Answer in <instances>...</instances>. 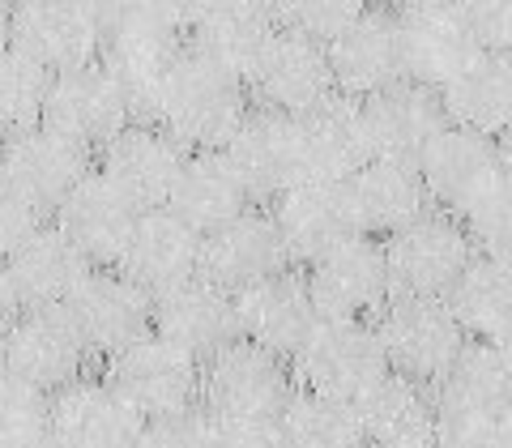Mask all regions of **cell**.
I'll list each match as a JSON object with an SVG mask.
<instances>
[{
  "mask_svg": "<svg viewBox=\"0 0 512 448\" xmlns=\"http://www.w3.org/2000/svg\"><path fill=\"white\" fill-rule=\"evenodd\" d=\"M188 52L180 5H111L103 9V64L133 99L137 120L154 116V99Z\"/></svg>",
  "mask_w": 512,
  "mask_h": 448,
  "instance_id": "1",
  "label": "cell"
},
{
  "mask_svg": "<svg viewBox=\"0 0 512 448\" xmlns=\"http://www.w3.org/2000/svg\"><path fill=\"white\" fill-rule=\"evenodd\" d=\"M252 111V94L231 73L184 52L154 99V124L180 141L188 154H222Z\"/></svg>",
  "mask_w": 512,
  "mask_h": 448,
  "instance_id": "2",
  "label": "cell"
},
{
  "mask_svg": "<svg viewBox=\"0 0 512 448\" xmlns=\"http://www.w3.org/2000/svg\"><path fill=\"white\" fill-rule=\"evenodd\" d=\"M295 397L291 363L235 338L201 367V410L222 427H265Z\"/></svg>",
  "mask_w": 512,
  "mask_h": 448,
  "instance_id": "3",
  "label": "cell"
},
{
  "mask_svg": "<svg viewBox=\"0 0 512 448\" xmlns=\"http://www.w3.org/2000/svg\"><path fill=\"white\" fill-rule=\"evenodd\" d=\"M384 363L393 376H406L414 384H436L448 376V367L461 359L470 346L461 320L448 308V299H414V295H393L389 308L372 320Z\"/></svg>",
  "mask_w": 512,
  "mask_h": 448,
  "instance_id": "4",
  "label": "cell"
},
{
  "mask_svg": "<svg viewBox=\"0 0 512 448\" xmlns=\"http://www.w3.org/2000/svg\"><path fill=\"white\" fill-rule=\"evenodd\" d=\"M201 359L184 346L158 338L150 329L146 338L124 346L103 367V380L116 389L141 419H163V414L197 410L201 402Z\"/></svg>",
  "mask_w": 512,
  "mask_h": 448,
  "instance_id": "5",
  "label": "cell"
},
{
  "mask_svg": "<svg viewBox=\"0 0 512 448\" xmlns=\"http://www.w3.org/2000/svg\"><path fill=\"white\" fill-rule=\"evenodd\" d=\"M474 239L466 222L440 210H427L406 231L384 239V261H389L393 295L414 299H448L461 274L474 261Z\"/></svg>",
  "mask_w": 512,
  "mask_h": 448,
  "instance_id": "6",
  "label": "cell"
},
{
  "mask_svg": "<svg viewBox=\"0 0 512 448\" xmlns=\"http://www.w3.org/2000/svg\"><path fill=\"white\" fill-rule=\"evenodd\" d=\"M90 346L64 308H22L0 329V372L35 384L47 397L90 376Z\"/></svg>",
  "mask_w": 512,
  "mask_h": 448,
  "instance_id": "7",
  "label": "cell"
},
{
  "mask_svg": "<svg viewBox=\"0 0 512 448\" xmlns=\"http://www.w3.org/2000/svg\"><path fill=\"white\" fill-rule=\"evenodd\" d=\"M389 372L384 350L372 325L363 320H320L312 329V338L299 346V355L291 359L295 389L333 397V402H350L372 389V384Z\"/></svg>",
  "mask_w": 512,
  "mask_h": 448,
  "instance_id": "8",
  "label": "cell"
},
{
  "mask_svg": "<svg viewBox=\"0 0 512 448\" xmlns=\"http://www.w3.org/2000/svg\"><path fill=\"white\" fill-rule=\"evenodd\" d=\"M13 52L39 64L47 77L77 73L103 56V5L30 0L13 5Z\"/></svg>",
  "mask_w": 512,
  "mask_h": 448,
  "instance_id": "9",
  "label": "cell"
},
{
  "mask_svg": "<svg viewBox=\"0 0 512 448\" xmlns=\"http://www.w3.org/2000/svg\"><path fill=\"white\" fill-rule=\"evenodd\" d=\"M303 282H308L320 320H363V325H372L393 299L384 244L367 235L320 256L316 265L303 269Z\"/></svg>",
  "mask_w": 512,
  "mask_h": 448,
  "instance_id": "10",
  "label": "cell"
},
{
  "mask_svg": "<svg viewBox=\"0 0 512 448\" xmlns=\"http://www.w3.org/2000/svg\"><path fill=\"white\" fill-rule=\"evenodd\" d=\"M90 171H94V154L82 150L77 141L52 133L47 124L26 128V133H9L5 150H0V184L18 192L30 210H39L47 222Z\"/></svg>",
  "mask_w": 512,
  "mask_h": 448,
  "instance_id": "11",
  "label": "cell"
},
{
  "mask_svg": "<svg viewBox=\"0 0 512 448\" xmlns=\"http://www.w3.org/2000/svg\"><path fill=\"white\" fill-rule=\"evenodd\" d=\"M397 39H402V69L406 82L440 90L478 56L470 35L466 5L448 0H414V5H393Z\"/></svg>",
  "mask_w": 512,
  "mask_h": 448,
  "instance_id": "12",
  "label": "cell"
},
{
  "mask_svg": "<svg viewBox=\"0 0 512 448\" xmlns=\"http://www.w3.org/2000/svg\"><path fill=\"white\" fill-rule=\"evenodd\" d=\"M137 120L133 99L128 90L116 82V73L107 64H86L77 73L52 77V94H47V111L43 124L52 133L77 141L82 150L99 154L111 137H120L128 124Z\"/></svg>",
  "mask_w": 512,
  "mask_h": 448,
  "instance_id": "13",
  "label": "cell"
},
{
  "mask_svg": "<svg viewBox=\"0 0 512 448\" xmlns=\"http://www.w3.org/2000/svg\"><path fill=\"white\" fill-rule=\"evenodd\" d=\"M248 94H252V107L278 111L286 120H308L312 111H320L338 94L333 90L329 52L308 35L278 26L274 43H269V52L261 56L248 82Z\"/></svg>",
  "mask_w": 512,
  "mask_h": 448,
  "instance_id": "14",
  "label": "cell"
},
{
  "mask_svg": "<svg viewBox=\"0 0 512 448\" xmlns=\"http://www.w3.org/2000/svg\"><path fill=\"white\" fill-rule=\"evenodd\" d=\"M184 163H188V150L154 120H133L120 137H111L107 146L94 154V171L107 175L141 214L167 210Z\"/></svg>",
  "mask_w": 512,
  "mask_h": 448,
  "instance_id": "15",
  "label": "cell"
},
{
  "mask_svg": "<svg viewBox=\"0 0 512 448\" xmlns=\"http://www.w3.org/2000/svg\"><path fill=\"white\" fill-rule=\"evenodd\" d=\"M414 167H419L427 184L431 210L453 214V218H466L508 171L500 141L466 133V128H453V124L431 141L427 154Z\"/></svg>",
  "mask_w": 512,
  "mask_h": 448,
  "instance_id": "16",
  "label": "cell"
},
{
  "mask_svg": "<svg viewBox=\"0 0 512 448\" xmlns=\"http://www.w3.org/2000/svg\"><path fill=\"white\" fill-rule=\"evenodd\" d=\"M222 154H227V163L244 180L252 205H274L282 192L308 184L299 120H286L278 111L252 107Z\"/></svg>",
  "mask_w": 512,
  "mask_h": 448,
  "instance_id": "17",
  "label": "cell"
},
{
  "mask_svg": "<svg viewBox=\"0 0 512 448\" xmlns=\"http://www.w3.org/2000/svg\"><path fill=\"white\" fill-rule=\"evenodd\" d=\"M137 218H141L137 205L128 201L107 175L90 171L52 214V227L69 239L94 269H120L128 239L137 231Z\"/></svg>",
  "mask_w": 512,
  "mask_h": 448,
  "instance_id": "18",
  "label": "cell"
},
{
  "mask_svg": "<svg viewBox=\"0 0 512 448\" xmlns=\"http://www.w3.org/2000/svg\"><path fill=\"white\" fill-rule=\"evenodd\" d=\"M64 312L73 316L90 355H99L103 363L154 329V295H146L120 269H90V278Z\"/></svg>",
  "mask_w": 512,
  "mask_h": 448,
  "instance_id": "19",
  "label": "cell"
},
{
  "mask_svg": "<svg viewBox=\"0 0 512 448\" xmlns=\"http://www.w3.org/2000/svg\"><path fill=\"white\" fill-rule=\"evenodd\" d=\"M329 69H333V90L342 99L367 103L376 94L393 90L406 82L402 69V39H397V18L389 5H367L359 22L342 30L329 47Z\"/></svg>",
  "mask_w": 512,
  "mask_h": 448,
  "instance_id": "20",
  "label": "cell"
},
{
  "mask_svg": "<svg viewBox=\"0 0 512 448\" xmlns=\"http://www.w3.org/2000/svg\"><path fill=\"white\" fill-rule=\"evenodd\" d=\"M184 26L192 56L248 86L278 35V13L274 5H197L184 9Z\"/></svg>",
  "mask_w": 512,
  "mask_h": 448,
  "instance_id": "21",
  "label": "cell"
},
{
  "mask_svg": "<svg viewBox=\"0 0 512 448\" xmlns=\"http://www.w3.org/2000/svg\"><path fill=\"white\" fill-rule=\"evenodd\" d=\"M235 325H239V338L244 342L291 363L299 355V346L312 338L320 316H316V303L308 295L303 274L286 269V274L265 278L235 295Z\"/></svg>",
  "mask_w": 512,
  "mask_h": 448,
  "instance_id": "22",
  "label": "cell"
},
{
  "mask_svg": "<svg viewBox=\"0 0 512 448\" xmlns=\"http://www.w3.org/2000/svg\"><path fill=\"white\" fill-rule=\"evenodd\" d=\"M286 269H291V256H286V244L265 205H252L248 214L201 239V278H210L231 295L265 278H278Z\"/></svg>",
  "mask_w": 512,
  "mask_h": 448,
  "instance_id": "23",
  "label": "cell"
},
{
  "mask_svg": "<svg viewBox=\"0 0 512 448\" xmlns=\"http://www.w3.org/2000/svg\"><path fill=\"white\" fill-rule=\"evenodd\" d=\"M269 218L286 244L291 265H316L320 256H329L333 248L359 239L355 214H350L346 188L342 184H299L291 192H282L274 205H265Z\"/></svg>",
  "mask_w": 512,
  "mask_h": 448,
  "instance_id": "24",
  "label": "cell"
},
{
  "mask_svg": "<svg viewBox=\"0 0 512 448\" xmlns=\"http://www.w3.org/2000/svg\"><path fill=\"white\" fill-rule=\"evenodd\" d=\"M141 414L99 376L52 393V440L60 448H137Z\"/></svg>",
  "mask_w": 512,
  "mask_h": 448,
  "instance_id": "25",
  "label": "cell"
},
{
  "mask_svg": "<svg viewBox=\"0 0 512 448\" xmlns=\"http://www.w3.org/2000/svg\"><path fill=\"white\" fill-rule=\"evenodd\" d=\"M346 188L350 214H355V227L367 239H389L397 231H406L410 222H419L431 210L427 184L414 163H389V158H372L367 167H359Z\"/></svg>",
  "mask_w": 512,
  "mask_h": 448,
  "instance_id": "26",
  "label": "cell"
},
{
  "mask_svg": "<svg viewBox=\"0 0 512 448\" xmlns=\"http://www.w3.org/2000/svg\"><path fill=\"white\" fill-rule=\"evenodd\" d=\"M154 333L175 346H184L188 355H197L201 363L214 359L222 346H231L239 338L235 295L197 274L192 282L175 286V291L154 295Z\"/></svg>",
  "mask_w": 512,
  "mask_h": 448,
  "instance_id": "27",
  "label": "cell"
},
{
  "mask_svg": "<svg viewBox=\"0 0 512 448\" xmlns=\"http://www.w3.org/2000/svg\"><path fill=\"white\" fill-rule=\"evenodd\" d=\"M201 239L184 218L171 210H146L137 218V231L128 239L120 274L133 278L146 295L175 291L201 274Z\"/></svg>",
  "mask_w": 512,
  "mask_h": 448,
  "instance_id": "28",
  "label": "cell"
},
{
  "mask_svg": "<svg viewBox=\"0 0 512 448\" xmlns=\"http://www.w3.org/2000/svg\"><path fill=\"white\" fill-rule=\"evenodd\" d=\"M363 124L367 141H372V158H389V163H419L431 141L448 128L440 94L414 82H397L393 90L367 99Z\"/></svg>",
  "mask_w": 512,
  "mask_h": 448,
  "instance_id": "29",
  "label": "cell"
},
{
  "mask_svg": "<svg viewBox=\"0 0 512 448\" xmlns=\"http://www.w3.org/2000/svg\"><path fill=\"white\" fill-rule=\"evenodd\" d=\"M355 414H359V431L367 448H423L440 431L436 393L427 384H414L393 372H384L359 397Z\"/></svg>",
  "mask_w": 512,
  "mask_h": 448,
  "instance_id": "30",
  "label": "cell"
},
{
  "mask_svg": "<svg viewBox=\"0 0 512 448\" xmlns=\"http://www.w3.org/2000/svg\"><path fill=\"white\" fill-rule=\"evenodd\" d=\"M431 393L440 423H504L512 410V367L500 346L470 342Z\"/></svg>",
  "mask_w": 512,
  "mask_h": 448,
  "instance_id": "31",
  "label": "cell"
},
{
  "mask_svg": "<svg viewBox=\"0 0 512 448\" xmlns=\"http://www.w3.org/2000/svg\"><path fill=\"white\" fill-rule=\"evenodd\" d=\"M13 291H18L22 308H69V299L82 291V282L90 278V261L64 239L52 222L26 239L5 261Z\"/></svg>",
  "mask_w": 512,
  "mask_h": 448,
  "instance_id": "32",
  "label": "cell"
},
{
  "mask_svg": "<svg viewBox=\"0 0 512 448\" xmlns=\"http://www.w3.org/2000/svg\"><path fill=\"white\" fill-rule=\"evenodd\" d=\"M444 120L466 133L500 141L512 128V56L478 52L453 82L440 86Z\"/></svg>",
  "mask_w": 512,
  "mask_h": 448,
  "instance_id": "33",
  "label": "cell"
},
{
  "mask_svg": "<svg viewBox=\"0 0 512 448\" xmlns=\"http://www.w3.org/2000/svg\"><path fill=\"white\" fill-rule=\"evenodd\" d=\"M299 133H303V167H308V180L316 184H346L359 167L372 163L363 103L355 99L333 94L320 111L299 120Z\"/></svg>",
  "mask_w": 512,
  "mask_h": 448,
  "instance_id": "34",
  "label": "cell"
},
{
  "mask_svg": "<svg viewBox=\"0 0 512 448\" xmlns=\"http://www.w3.org/2000/svg\"><path fill=\"white\" fill-rule=\"evenodd\" d=\"M167 210L184 218L197 235H214L239 214H248L252 197L244 180L235 175V167L227 163V154H188Z\"/></svg>",
  "mask_w": 512,
  "mask_h": 448,
  "instance_id": "35",
  "label": "cell"
},
{
  "mask_svg": "<svg viewBox=\"0 0 512 448\" xmlns=\"http://www.w3.org/2000/svg\"><path fill=\"white\" fill-rule=\"evenodd\" d=\"M448 308L470 342L500 346L512 329V256L474 252L470 269L448 295Z\"/></svg>",
  "mask_w": 512,
  "mask_h": 448,
  "instance_id": "36",
  "label": "cell"
},
{
  "mask_svg": "<svg viewBox=\"0 0 512 448\" xmlns=\"http://www.w3.org/2000/svg\"><path fill=\"white\" fill-rule=\"evenodd\" d=\"M274 431L282 448H367L355 406L303 393V389H295V397L282 406Z\"/></svg>",
  "mask_w": 512,
  "mask_h": 448,
  "instance_id": "37",
  "label": "cell"
},
{
  "mask_svg": "<svg viewBox=\"0 0 512 448\" xmlns=\"http://www.w3.org/2000/svg\"><path fill=\"white\" fill-rule=\"evenodd\" d=\"M47 94H52V77L39 64H30L22 52L0 56V128L5 137L43 124Z\"/></svg>",
  "mask_w": 512,
  "mask_h": 448,
  "instance_id": "38",
  "label": "cell"
},
{
  "mask_svg": "<svg viewBox=\"0 0 512 448\" xmlns=\"http://www.w3.org/2000/svg\"><path fill=\"white\" fill-rule=\"evenodd\" d=\"M52 436V397L0 372V448H35Z\"/></svg>",
  "mask_w": 512,
  "mask_h": 448,
  "instance_id": "39",
  "label": "cell"
},
{
  "mask_svg": "<svg viewBox=\"0 0 512 448\" xmlns=\"http://www.w3.org/2000/svg\"><path fill=\"white\" fill-rule=\"evenodd\" d=\"M363 9H367L363 0H299V5H274L278 26L295 30V35H308L320 47H329L342 30L355 26Z\"/></svg>",
  "mask_w": 512,
  "mask_h": 448,
  "instance_id": "40",
  "label": "cell"
},
{
  "mask_svg": "<svg viewBox=\"0 0 512 448\" xmlns=\"http://www.w3.org/2000/svg\"><path fill=\"white\" fill-rule=\"evenodd\" d=\"M461 222H466V231H470L478 252L512 256V167Z\"/></svg>",
  "mask_w": 512,
  "mask_h": 448,
  "instance_id": "41",
  "label": "cell"
},
{
  "mask_svg": "<svg viewBox=\"0 0 512 448\" xmlns=\"http://www.w3.org/2000/svg\"><path fill=\"white\" fill-rule=\"evenodd\" d=\"M137 448H214V419L201 406L163 414V419H146Z\"/></svg>",
  "mask_w": 512,
  "mask_h": 448,
  "instance_id": "42",
  "label": "cell"
},
{
  "mask_svg": "<svg viewBox=\"0 0 512 448\" xmlns=\"http://www.w3.org/2000/svg\"><path fill=\"white\" fill-rule=\"evenodd\" d=\"M466 22H470L478 52L512 56V0H478V5H466Z\"/></svg>",
  "mask_w": 512,
  "mask_h": 448,
  "instance_id": "43",
  "label": "cell"
},
{
  "mask_svg": "<svg viewBox=\"0 0 512 448\" xmlns=\"http://www.w3.org/2000/svg\"><path fill=\"white\" fill-rule=\"evenodd\" d=\"M43 214L39 210H30V205L18 197L13 188L0 184V261H9L13 252H18L30 235H35L43 227Z\"/></svg>",
  "mask_w": 512,
  "mask_h": 448,
  "instance_id": "44",
  "label": "cell"
},
{
  "mask_svg": "<svg viewBox=\"0 0 512 448\" xmlns=\"http://www.w3.org/2000/svg\"><path fill=\"white\" fill-rule=\"evenodd\" d=\"M440 448H508L504 423H440Z\"/></svg>",
  "mask_w": 512,
  "mask_h": 448,
  "instance_id": "45",
  "label": "cell"
},
{
  "mask_svg": "<svg viewBox=\"0 0 512 448\" xmlns=\"http://www.w3.org/2000/svg\"><path fill=\"white\" fill-rule=\"evenodd\" d=\"M214 448H282L274 423L265 427H222L214 423Z\"/></svg>",
  "mask_w": 512,
  "mask_h": 448,
  "instance_id": "46",
  "label": "cell"
},
{
  "mask_svg": "<svg viewBox=\"0 0 512 448\" xmlns=\"http://www.w3.org/2000/svg\"><path fill=\"white\" fill-rule=\"evenodd\" d=\"M22 312V303H18V291H13V278H9V269L5 261H0V329L9 325L13 316Z\"/></svg>",
  "mask_w": 512,
  "mask_h": 448,
  "instance_id": "47",
  "label": "cell"
},
{
  "mask_svg": "<svg viewBox=\"0 0 512 448\" xmlns=\"http://www.w3.org/2000/svg\"><path fill=\"white\" fill-rule=\"evenodd\" d=\"M13 52V5H0V56Z\"/></svg>",
  "mask_w": 512,
  "mask_h": 448,
  "instance_id": "48",
  "label": "cell"
},
{
  "mask_svg": "<svg viewBox=\"0 0 512 448\" xmlns=\"http://www.w3.org/2000/svg\"><path fill=\"white\" fill-rule=\"evenodd\" d=\"M500 150H504V163L512 167V128H508V133L500 137Z\"/></svg>",
  "mask_w": 512,
  "mask_h": 448,
  "instance_id": "49",
  "label": "cell"
},
{
  "mask_svg": "<svg viewBox=\"0 0 512 448\" xmlns=\"http://www.w3.org/2000/svg\"><path fill=\"white\" fill-rule=\"evenodd\" d=\"M500 350H504V359H508V367H512V329H508V338L500 342Z\"/></svg>",
  "mask_w": 512,
  "mask_h": 448,
  "instance_id": "50",
  "label": "cell"
},
{
  "mask_svg": "<svg viewBox=\"0 0 512 448\" xmlns=\"http://www.w3.org/2000/svg\"><path fill=\"white\" fill-rule=\"evenodd\" d=\"M504 436H508V448H512V410L504 414Z\"/></svg>",
  "mask_w": 512,
  "mask_h": 448,
  "instance_id": "51",
  "label": "cell"
},
{
  "mask_svg": "<svg viewBox=\"0 0 512 448\" xmlns=\"http://www.w3.org/2000/svg\"><path fill=\"white\" fill-rule=\"evenodd\" d=\"M35 448H60V444H56L52 436H47V440H43V444H35Z\"/></svg>",
  "mask_w": 512,
  "mask_h": 448,
  "instance_id": "52",
  "label": "cell"
},
{
  "mask_svg": "<svg viewBox=\"0 0 512 448\" xmlns=\"http://www.w3.org/2000/svg\"><path fill=\"white\" fill-rule=\"evenodd\" d=\"M0 150H5V128H0Z\"/></svg>",
  "mask_w": 512,
  "mask_h": 448,
  "instance_id": "53",
  "label": "cell"
},
{
  "mask_svg": "<svg viewBox=\"0 0 512 448\" xmlns=\"http://www.w3.org/2000/svg\"><path fill=\"white\" fill-rule=\"evenodd\" d=\"M423 448H440V444H436V440H431V444H423Z\"/></svg>",
  "mask_w": 512,
  "mask_h": 448,
  "instance_id": "54",
  "label": "cell"
}]
</instances>
